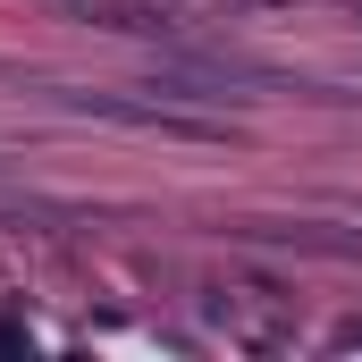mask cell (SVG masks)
Masks as SVG:
<instances>
[{
  "instance_id": "cell-1",
  "label": "cell",
  "mask_w": 362,
  "mask_h": 362,
  "mask_svg": "<svg viewBox=\"0 0 362 362\" xmlns=\"http://www.w3.org/2000/svg\"><path fill=\"white\" fill-rule=\"evenodd\" d=\"M59 110L76 118H101V127H135V135H177V144H211L219 118H194L177 101H135V93H51Z\"/></svg>"
}]
</instances>
